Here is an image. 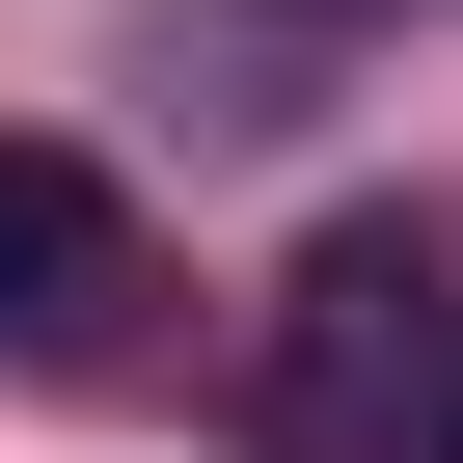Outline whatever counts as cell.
I'll use <instances>...</instances> for the list:
<instances>
[{
  "mask_svg": "<svg viewBox=\"0 0 463 463\" xmlns=\"http://www.w3.org/2000/svg\"><path fill=\"white\" fill-rule=\"evenodd\" d=\"M300 300H327V382H354V436H382V463H463V300L382 246V218H354Z\"/></svg>",
  "mask_w": 463,
  "mask_h": 463,
  "instance_id": "1",
  "label": "cell"
},
{
  "mask_svg": "<svg viewBox=\"0 0 463 463\" xmlns=\"http://www.w3.org/2000/svg\"><path fill=\"white\" fill-rule=\"evenodd\" d=\"M109 300H137V191L0 137V354H109Z\"/></svg>",
  "mask_w": 463,
  "mask_h": 463,
  "instance_id": "2",
  "label": "cell"
}]
</instances>
